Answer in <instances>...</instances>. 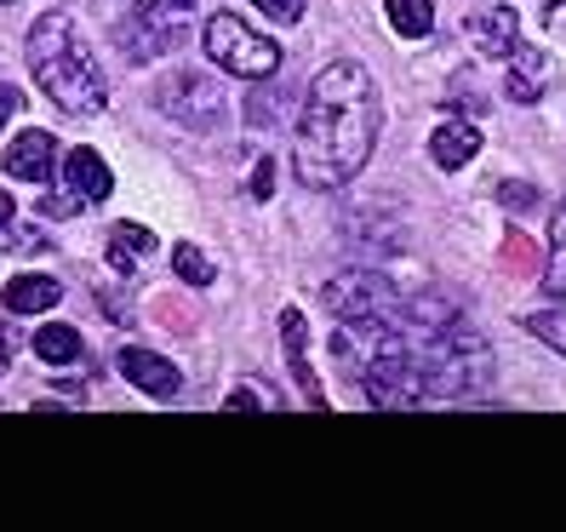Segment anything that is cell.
<instances>
[{"mask_svg": "<svg viewBox=\"0 0 566 532\" xmlns=\"http://www.w3.org/2000/svg\"><path fill=\"white\" fill-rule=\"evenodd\" d=\"M378 81L355 58H338L310 81L304 115H297V160L292 173L304 189H344L378 144Z\"/></svg>", "mask_w": 566, "mask_h": 532, "instance_id": "6da1fadb", "label": "cell"}, {"mask_svg": "<svg viewBox=\"0 0 566 532\" xmlns=\"http://www.w3.org/2000/svg\"><path fill=\"white\" fill-rule=\"evenodd\" d=\"M29 75L35 86L52 97L63 115H104V75L86 52V41L75 35L70 12H41L35 29H29Z\"/></svg>", "mask_w": 566, "mask_h": 532, "instance_id": "7a4b0ae2", "label": "cell"}, {"mask_svg": "<svg viewBox=\"0 0 566 532\" xmlns=\"http://www.w3.org/2000/svg\"><path fill=\"white\" fill-rule=\"evenodd\" d=\"M201 46H207V63H218L223 75H241V81H275L281 58H286L281 41H270L263 29H252L235 12H212L201 29Z\"/></svg>", "mask_w": 566, "mask_h": 532, "instance_id": "3957f363", "label": "cell"}, {"mask_svg": "<svg viewBox=\"0 0 566 532\" xmlns=\"http://www.w3.org/2000/svg\"><path fill=\"white\" fill-rule=\"evenodd\" d=\"M401 298L407 292H395V281L378 275V270H344V275L326 281V310L355 332H366V326L395 332L401 326Z\"/></svg>", "mask_w": 566, "mask_h": 532, "instance_id": "277c9868", "label": "cell"}, {"mask_svg": "<svg viewBox=\"0 0 566 532\" xmlns=\"http://www.w3.org/2000/svg\"><path fill=\"white\" fill-rule=\"evenodd\" d=\"M155 104H160L166 121H178L184 132H218L223 115H229L223 81L212 70H172L155 86Z\"/></svg>", "mask_w": 566, "mask_h": 532, "instance_id": "5b68a950", "label": "cell"}, {"mask_svg": "<svg viewBox=\"0 0 566 532\" xmlns=\"http://www.w3.org/2000/svg\"><path fill=\"white\" fill-rule=\"evenodd\" d=\"M115 367L126 373V384H138L149 401H178V395H184V373H178L166 355L144 350V344H126V350L115 355Z\"/></svg>", "mask_w": 566, "mask_h": 532, "instance_id": "8992f818", "label": "cell"}, {"mask_svg": "<svg viewBox=\"0 0 566 532\" xmlns=\"http://www.w3.org/2000/svg\"><path fill=\"white\" fill-rule=\"evenodd\" d=\"M0 166H7V178H18V184H46L57 173V138L46 126H29V132H18V138L7 144Z\"/></svg>", "mask_w": 566, "mask_h": 532, "instance_id": "52a82bcc", "label": "cell"}, {"mask_svg": "<svg viewBox=\"0 0 566 532\" xmlns=\"http://www.w3.org/2000/svg\"><path fill=\"white\" fill-rule=\"evenodd\" d=\"M281 350H286V367H292V384L304 389V401L310 407H326V395H321V384H315V367H310V321H304V310H281Z\"/></svg>", "mask_w": 566, "mask_h": 532, "instance_id": "ba28073f", "label": "cell"}, {"mask_svg": "<svg viewBox=\"0 0 566 532\" xmlns=\"http://www.w3.org/2000/svg\"><path fill=\"white\" fill-rule=\"evenodd\" d=\"M63 184H70V195H75L81 207H97V201H109L115 173L104 166V155H97V149H70V155H63Z\"/></svg>", "mask_w": 566, "mask_h": 532, "instance_id": "9c48e42d", "label": "cell"}, {"mask_svg": "<svg viewBox=\"0 0 566 532\" xmlns=\"http://www.w3.org/2000/svg\"><path fill=\"white\" fill-rule=\"evenodd\" d=\"M475 155H481V126H475V121H463V115L441 121V126H436V138H429V160H436L441 173H458V166H470Z\"/></svg>", "mask_w": 566, "mask_h": 532, "instance_id": "30bf717a", "label": "cell"}, {"mask_svg": "<svg viewBox=\"0 0 566 532\" xmlns=\"http://www.w3.org/2000/svg\"><path fill=\"white\" fill-rule=\"evenodd\" d=\"M549 86V58L538 46H515L510 52V75H504V97L510 104H538Z\"/></svg>", "mask_w": 566, "mask_h": 532, "instance_id": "8fae6325", "label": "cell"}, {"mask_svg": "<svg viewBox=\"0 0 566 532\" xmlns=\"http://www.w3.org/2000/svg\"><path fill=\"white\" fill-rule=\"evenodd\" d=\"M178 41H184V23H178V29H155V23H138V18L115 23V46H120L132 63H155L160 52H172Z\"/></svg>", "mask_w": 566, "mask_h": 532, "instance_id": "7c38bea8", "label": "cell"}, {"mask_svg": "<svg viewBox=\"0 0 566 532\" xmlns=\"http://www.w3.org/2000/svg\"><path fill=\"white\" fill-rule=\"evenodd\" d=\"M470 35H475V46H481L486 58H510V52L521 46V18H515V7L475 12V18H470Z\"/></svg>", "mask_w": 566, "mask_h": 532, "instance_id": "4fadbf2b", "label": "cell"}, {"mask_svg": "<svg viewBox=\"0 0 566 532\" xmlns=\"http://www.w3.org/2000/svg\"><path fill=\"white\" fill-rule=\"evenodd\" d=\"M57 298H63V286L52 275H12L7 292H0V304L12 315H46V310H57Z\"/></svg>", "mask_w": 566, "mask_h": 532, "instance_id": "5bb4252c", "label": "cell"}, {"mask_svg": "<svg viewBox=\"0 0 566 532\" xmlns=\"http://www.w3.org/2000/svg\"><path fill=\"white\" fill-rule=\"evenodd\" d=\"M384 12L401 41H423L436 29V0H384Z\"/></svg>", "mask_w": 566, "mask_h": 532, "instance_id": "9a60e30c", "label": "cell"}, {"mask_svg": "<svg viewBox=\"0 0 566 532\" xmlns=\"http://www.w3.org/2000/svg\"><path fill=\"white\" fill-rule=\"evenodd\" d=\"M144 252H155V236H149L144 223H115V229H109V263H115L120 275L138 270Z\"/></svg>", "mask_w": 566, "mask_h": 532, "instance_id": "2e32d148", "label": "cell"}, {"mask_svg": "<svg viewBox=\"0 0 566 532\" xmlns=\"http://www.w3.org/2000/svg\"><path fill=\"white\" fill-rule=\"evenodd\" d=\"M241 109H247V126H252V132H275V126H286L292 97H286V92H275V86H270V92H263V86H252Z\"/></svg>", "mask_w": 566, "mask_h": 532, "instance_id": "e0dca14e", "label": "cell"}, {"mask_svg": "<svg viewBox=\"0 0 566 532\" xmlns=\"http://www.w3.org/2000/svg\"><path fill=\"white\" fill-rule=\"evenodd\" d=\"M29 344H35V355L52 361V367H70V361H81V332H75V326H57V321H52V326H41Z\"/></svg>", "mask_w": 566, "mask_h": 532, "instance_id": "ac0fdd59", "label": "cell"}, {"mask_svg": "<svg viewBox=\"0 0 566 532\" xmlns=\"http://www.w3.org/2000/svg\"><path fill=\"white\" fill-rule=\"evenodd\" d=\"M172 275H178L184 286H212V281H218V263L195 247V241H178V247H172Z\"/></svg>", "mask_w": 566, "mask_h": 532, "instance_id": "d6986e66", "label": "cell"}, {"mask_svg": "<svg viewBox=\"0 0 566 532\" xmlns=\"http://www.w3.org/2000/svg\"><path fill=\"white\" fill-rule=\"evenodd\" d=\"M223 407H229V413H247V407H270V413H275V407H286V401H281V395H275L270 384L247 378L241 389H229V395H223Z\"/></svg>", "mask_w": 566, "mask_h": 532, "instance_id": "ffe728a7", "label": "cell"}, {"mask_svg": "<svg viewBox=\"0 0 566 532\" xmlns=\"http://www.w3.org/2000/svg\"><path fill=\"white\" fill-rule=\"evenodd\" d=\"M195 7V0H138L132 7V18L138 23H155V29H178V18Z\"/></svg>", "mask_w": 566, "mask_h": 532, "instance_id": "44dd1931", "label": "cell"}, {"mask_svg": "<svg viewBox=\"0 0 566 532\" xmlns=\"http://www.w3.org/2000/svg\"><path fill=\"white\" fill-rule=\"evenodd\" d=\"M526 332H532V338H544L555 355H566V310H538V315H526Z\"/></svg>", "mask_w": 566, "mask_h": 532, "instance_id": "7402d4cb", "label": "cell"}, {"mask_svg": "<svg viewBox=\"0 0 566 532\" xmlns=\"http://www.w3.org/2000/svg\"><path fill=\"white\" fill-rule=\"evenodd\" d=\"M504 263H510V270H521V275H538V270H544V252L532 247L526 236H510V241H504Z\"/></svg>", "mask_w": 566, "mask_h": 532, "instance_id": "603a6c76", "label": "cell"}, {"mask_svg": "<svg viewBox=\"0 0 566 532\" xmlns=\"http://www.w3.org/2000/svg\"><path fill=\"white\" fill-rule=\"evenodd\" d=\"M497 201H504L510 212H532V207H538V189L521 184V178H510V184H497Z\"/></svg>", "mask_w": 566, "mask_h": 532, "instance_id": "cb8c5ba5", "label": "cell"}, {"mask_svg": "<svg viewBox=\"0 0 566 532\" xmlns=\"http://www.w3.org/2000/svg\"><path fill=\"white\" fill-rule=\"evenodd\" d=\"M252 7L263 18H275V23H297V18H304V0H252Z\"/></svg>", "mask_w": 566, "mask_h": 532, "instance_id": "d4e9b609", "label": "cell"}, {"mask_svg": "<svg viewBox=\"0 0 566 532\" xmlns=\"http://www.w3.org/2000/svg\"><path fill=\"white\" fill-rule=\"evenodd\" d=\"M544 286L560 298V304H566V247H555V258L544 263Z\"/></svg>", "mask_w": 566, "mask_h": 532, "instance_id": "484cf974", "label": "cell"}, {"mask_svg": "<svg viewBox=\"0 0 566 532\" xmlns=\"http://www.w3.org/2000/svg\"><path fill=\"white\" fill-rule=\"evenodd\" d=\"M270 189H275V160L263 155V160L252 166V195H258V201H270Z\"/></svg>", "mask_w": 566, "mask_h": 532, "instance_id": "4316f807", "label": "cell"}, {"mask_svg": "<svg viewBox=\"0 0 566 532\" xmlns=\"http://www.w3.org/2000/svg\"><path fill=\"white\" fill-rule=\"evenodd\" d=\"M75 207H81L75 195H46V201H41V212H46V218H70Z\"/></svg>", "mask_w": 566, "mask_h": 532, "instance_id": "83f0119b", "label": "cell"}, {"mask_svg": "<svg viewBox=\"0 0 566 532\" xmlns=\"http://www.w3.org/2000/svg\"><path fill=\"white\" fill-rule=\"evenodd\" d=\"M18 104H23V97H18V86H7V81H0V132H7V121L18 115Z\"/></svg>", "mask_w": 566, "mask_h": 532, "instance_id": "f1b7e54d", "label": "cell"}, {"mask_svg": "<svg viewBox=\"0 0 566 532\" xmlns=\"http://www.w3.org/2000/svg\"><path fill=\"white\" fill-rule=\"evenodd\" d=\"M18 252H52V241L41 236V229H18Z\"/></svg>", "mask_w": 566, "mask_h": 532, "instance_id": "f546056e", "label": "cell"}, {"mask_svg": "<svg viewBox=\"0 0 566 532\" xmlns=\"http://www.w3.org/2000/svg\"><path fill=\"white\" fill-rule=\"evenodd\" d=\"M549 247H566V201H560L555 218H549Z\"/></svg>", "mask_w": 566, "mask_h": 532, "instance_id": "4dcf8cb0", "label": "cell"}, {"mask_svg": "<svg viewBox=\"0 0 566 532\" xmlns=\"http://www.w3.org/2000/svg\"><path fill=\"white\" fill-rule=\"evenodd\" d=\"M7 361H12V326L0 321V367H7Z\"/></svg>", "mask_w": 566, "mask_h": 532, "instance_id": "1f68e13d", "label": "cell"}, {"mask_svg": "<svg viewBox=\"0 0 566 532\" xmlns=\"http://www.w3.org/2000/svg\"><path fill=\"white\" fill-rule=\"evenodd\" d=\"M12 212H18V207H12V195H7V189H0V229H7V223H12Z\"/></svg>", "mask_w": 566, "mask_h": 532, "instance_id": "d6a6232c", "label": "cell"}, {"mask_svg": "<svg viewBox=\"0 0 566 532\" xmlns=\"http://www.w3.org/2000/svg\"><path fill=\"white\" fill-rule=\"evenodd\" d=\"M555 12H566V0H560V7H555Z\"/></svg>", "mask_w": 566, "mask_h": 532, "instance_id": "836d02e7", "label": "cell"}, {"mask_svg": "<svg viewBox=\"0 0 566 532\" xmlns=\"http://www.w3.org/2000/svg\"><path fill=\"white\" fill-rule=\"evenodd\" d=\"M7 7H12V0H7Z\"/></svg>", "mask_w": 566, "mask_h": 532, "instance_id": "e575fe53", "label": "cell"}]
</instances>
